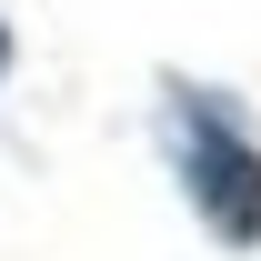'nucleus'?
Instances as JSON below:
<instances>
[{
	"mask_svg": "<svg viewBox=\"0 0 261 261\" xmlns=\"http://www.w3.org/2000/svg\"><path fill=\"white\" fill-rule=\"evenodd\" d=\"M181 171H191V201L211 211L221 241H261V151L211 111H181Z\"/></svg>",
	"mask_w": 261,
	"mask_h": 261,
	"instance_id": "1",
	"label": "nucleus"
},
{
	"mask_svg": "<svg viewBox=\"0 0 261 261\" xmlns=\"http://www.w3.org/2000/svg\"><path fill=\"white\" fill-rule=\"evenodd\" d=\"M0 50H10V40H0Z\"/></svg>",
	"mask_w": 261,
	"mask_h": 261,
	"instance_id": "2",
	"label": "nucleus"
}]
</instances>
